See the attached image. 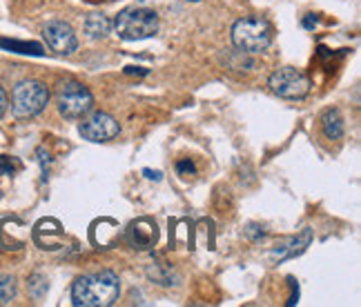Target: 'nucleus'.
<instances>
[{"label": "nucleus", "mask_w": 361, "mask_h": 307, "mask_svg": "<svg viewBox=\"0 0 361 307\" xmlns=\"http://www.w3.org/2000/svg\"><path fill=\"white\" fill-rule=\"evenodd\" d=\"M130 243L136 247V249H149V247H154L157 241H159V227H157V223L152 220V218H138L134 220L130 230Z\"/></svg>", "instance_id": "9"}, {"label": "nucleus", "mask_w": 361, "mask_h": 307, "mask_svg": "<svg viewBox=\"0 0 361 307\" xmlns=\"http://www.w3.org/2000/svg\"><path fill=\"white\" fill-rule=\"evenodd\" d=\"M301 25L305 27V30H312V27L317 25V16H314V13H308V16L303 18V23H301Z\"/></svg>", "instance_id": "18"}, {"label": "nucleus", "mask_w": 361, "mask_h": 307, "mask_svg": "<svg viewBox=\"0 0 361 307\" xmlns=\"http://www.w3.org/2000/svg\"><path fill=\"white\" fill-rule=\"evenodd\" d=\"M47 278L43 274H32L30 276V283H27V289H30V294L38 301V299H43L47 294Z\"/></svg>", "instance_id": "14"}, {"label": "nucleus", "mask_w": 361, "mask_h": 307, "mask_svg": "<svg viewBox=\"0 0 361 307\" xmlns=\"http://www.w3.org/2000/svg\"><path fill=\"white\" fill-rule=\"evenodd\" d=\"M78 132H80L82 138H85V141H92V143H107V141H112V138L118 136L121 125L116 123L114 116L105 114V111H94L92 116H87L85 120L80 123Z\"/></svg>", "instance_id": "7"}, {"label": "nucleus", "mask_w": 361, "mask_h": 307, "mask_svg": "<svg viewBox=\"0 0 361 307\" xmlns=\"http://www.w3.org/2000/svg\"><path fill=\"white\" fill-rule=\"evenodd\" d=\"M310 243H312V230L305 227V230H303L299 236H295V239L290 241L288 245H283V247H279V249H274V254H272V256H276L279 261L295 258V256L303 254V252H305V247H308Z\"/></svg>", "instance_id": "10"}, {"label": "nucleus", "mask_w": 361, "mask_h": 307, "mask_svg": "<svg viewBox=\"0 0 361 307\" xmlns=\"http://www.w3.org/2000/svg\"><path fill=\"white\" fill-rule=\"evenodd\" d=\"M16 296V281L13 276L0 274V303H11Z\"/></svg>", "instance_id": "15"}, {"label": "nucleus", "mask_w": 361, "mask_h": 307, "mask_svg": "<svg viewBox=\"0 0 361 307\" xmlns=\"http://www.w3.org/2000/svg\"><path fill=\"white\" fill-rule=\"evenodd\" d=\"M0 47L16 51V54H30V56H43V47L38 43H23V40H9V38H0Z\"/></svg>", "instance_id": "13"}, {"label": "nucleus", "mask_w": 361, "mask_h": 307, "mask_svg": "<svg viewBox=\"0 0 361 307\" xmlns=\"http://www.w3.org/2000/svg\"><path fill=\"white\" fill-rule=\"evenodd\" d=\"M7 109H9V99H7L5 89L0 87V118H3V116L7 114Z\"/></svg>", "instance_id": "17"}, {"label": "nucleus", "mask_w": 361, "mask_h": 307, "mask_svg": "<svg viewBox=\"0 0 361 307\" xmlns=\"http://www.w3.org/2000/svg\"><path fill=\"white\" fill-rule=\"evenodd\" d=\"M56 105L61 116L76 120L90 114L94 107V96L92 92L78 80H65L56 87Z\"/></svg>", "instance_id": "5"}, {"label": "nucleus", "mask_w": 361, "mask_h": 307, "mask_svg": "<svg viewBox=\"0 0 361 307\" xmlns=\"http://www.w3.org/2000/svg\"><path fill=\"white\" fill-rule=\"evenodd\" d=\"M114 30L123 40H145L152 38L159 32V16L154 9L149 7H125L116 20H114Z\"/></svg>", "instance_id": "2"}, {"label": "nucleus", "mask_w": 361, "mask_h": 307, "mask_svg": "<svg viewBox=\"0 0 361 307\" xmlns=\"http://www.w3.org/2000/svg\"><path fill=\"white\" fill-rule=\"evenodd\" d=\"M268 87L274 96H279V99H286V101H301L305 96L310 94V87L312 82L310 78L305 76L303 72L295 67H281L276 69V72L270 76L268 80Z\"/></svg>", "instance_id": "6"}, {"label": "nucleus", "mask_w": 361, "mask_h": 307, "mask_svg": "<svg viewBox=\"0 0 361 307\" xmlns=\"http://www.w3.org/2000/svg\"><path fill=\"white\" fill-rule=\"evenodd\" d=\"M118 294L121 281L109 270L78 276L72 285V303L76 307H109L118 301Z\"/></svg>", "instance_id": "1"}, {"label": "nucleus", "mask_w": 361, "mask_h": 307, "mask_svg": "<svg viewBox=\"0 0 361 307\" xmlns=\"http://www.w3.org/2000/svg\"><path fill=\"white\" fill-rule=\"evenodd\" d=\"M176 172H178L180 176H192L197 170H194V163L185 158V161H178V163H176Z\"/></svg>", "instance_id": "16"}, {"label": "nucleus", "mask_w": 361, "mask_h": 307, "mask_svg": "<svg viewBox=\"0 0 361 307\" xmlns=\"http://www.w3.org/2000/svg\"><path fill=\"white\" fill-rule=\"evenodd\" d=\"M109 32H112V20L103 13H90L87 20H85V34L94 40L105 38Z\"/></svg>", "instance_id": "12"}, {"label": "nucleus", "mask_w": 361, "mask_h": 307, "mask_svg": "<svg viewBox=\"0 0 361 307\" xmlns=\"http://www.w3.org/2000/svg\"><path fill=\"white\" fill-rule=\"evenodd\" d=\"M43 38L51 51H56L61 56H69L78 49V38L74 30L63 20H51L43 27Z\"/></svg>", "instance_id": "8"}, {"label": "nucleus", "mask_w": 361, "mask_h": 307, "mask_svg": "<svg viewBox=\"0 0 361 307\" xmlns=\"http://www.w3.org/2000/svg\"><path fill=\"white\" fill-rule=\"evenodd\" d=\"M319 127H322V134L328 141H339L343 136V118L337 109H326L319 118Z\"/></svg>", "instance_id": "11"}, {"label": "nucleus", "mask_w": 361, "mask_h": 307, "mask_svg": "<svg viewBox=\"0 0 361 307\" xmlns=\"http://www.w3.org/2000/svg\"><path fill=\"white\" fill-rule=\"evenodd\" d=\"M143 174H145V178H149V180H161V178H163L161 172H152V170H143Z\"/></svg>", "instance_id": "19"}, {"label": "nucleus", "mask_w": 361, "mask_h": 307, "mask_svg": "<svg viewBox=\"0 0 361 307\" xmlns=\"http://www.w3.org/2000/svg\"><path fill=\"white\" fill-rule=\"evenodd\" d=\"M190 3H201V0H190Z\"/></svg>", "instance_id": "20"}, {"label": "nucleus", "mask_w": 361, "mask_h": 307, "mask_svg": "<svg viewBox=\"0 0 361 307\" xmlns=\"http://www.w3.org/2000/svg\"><path fill=\"white\" fill-rule=\"evenodd\" d=\"M232 43L245 54L266 51L272 43V27L261 16H245L232 25Z\"/></svg>", "instance_id": "3"}, {"label": "nucleus", "mask_w": 361, "mask_h": 307, "mask_svg": "<svg viewBox=\"0 0 361 307\" xmlns=\"http://www.w3.org/2000/svg\"><path fill=\"white\" fill-rule=\"evenodd\" d=\"M49 103V89L38 80H23L11 92V111L16 118H34Z\"/></svg>", "instance_id": "4"}]
</instances>
